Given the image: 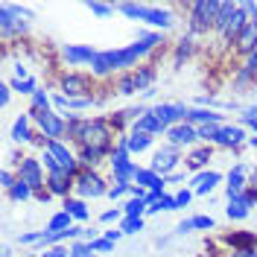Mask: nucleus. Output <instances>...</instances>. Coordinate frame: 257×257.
<instances>
[{"instance_id": "1a4fd4ad", "label": "nucleus", "mask_w": 257, "mask_h": 257, "mask_svg": "<svg viewBox=\"0 0 257 257\" xmlns=\"http://www.w3.org/2000/svg\"><path fill=\"white\" fill-rule=\"evenodd\" d=\"M47 152H50L56 161H59V167H62L67 176H73V178L79 176V161L73 158V152H70V149H67L62 141H50V144H47Z\"/></svg>"}, {"instance_id": "412c9836", "label": "nucleus", "mask_w": 257, "mask_h": 257, "mask_svg": "<svg viewBox=\"0 0 257 257\" xmlns=\"http://www.w3.org/2000/svg\"><path fill=\"white\" fill-rule=\"evenodd\" d=\"M184 123H190V126H208V123H219L222 126V114L210 111V108H190L187 117H184Z\"/></svg>"}, {"instance_id": "13d9d810", "label": "nucleus", "mask_w": 257, "mask_h": 257, "mask_svg": "<svg viewBox=\"0 0 257 257\" xmlns=\"http://www.w3.org/2000/svg\"><path fill=\"white\" fill-rule=\"evenodd\" d=\"M178 181H184V173H173V176H167V184H178Z\"/></svg>"}, {"instance_id": "09e8293b", "label": "nucleus", "mask_w": 257, "mask_h": 257, "mask_svg": "<svg viewBox=\"0 0 257 257\" xmlns=\"http://www.w3.org/2000/svg\"><path fill=\"white\" fill-rule=\"evenodd\" d=\"M190 199H193V190H178L176 193V205H178V208H187V205H190Z\"/></svg>"}, {"instance_id": "6e6d98bb", "label": "nucleus", "mask_w": 257, "mask_h": 257, "mask_svg": "<svg viewBox=\"0 0 257 257\" xmlns=\"http://www.w3.org/2000/svg\"><path fill=\"white\" fill-rule=\"evenodd\" d=\"M176 231H178V234H190V231H193V219H181Z\"/></svg>"}, {"instance_id": "393cba45", "label": "nucleus", "mask_w": 257, "mask_h": 257, "mask_svg": "<svg viewBox=\"0 0 257 257\" xmlns=\"http://www.w3.org/2000/svg\"><path fill=\"white\" fill-rule=\"evenodd\" d=\"M30 123H32L30 114H21V117L15 120V126H12V141H15V144H27V141L35 138V135L30 132Z\"/></svg>"}, {"instance_id": "2eb2a0df", "label": "nucleus", "mask_w": 257, "mask_h": 257, "mask_svg": "<svg viewBox=\"0 0 257 257\" xmlns=\"http://www.w3.org/2000/svg\"><path fill=\"white\" fill-rule=\"evenodd\" d=\"M135 184H138V187H144V190H149V193H158V196H164L167 178L158 176V173H152V170H141V167H138V173H135Z\"/></svg>"}, {"instance_id": "f03ea898", "label": "nucleus", "mask_w": 257, "mask_h": 257, "mask_svg": "<svg viewBox=\"0 0 257 257\" xmlns=\"http://www.w3.org/2000/svg\"><path fill=\"white\" fill-rule=\"evenodd\" d=\"M120 12L132 21H144V24H152V27H161V30H170L176 24V18L170 9H161V6H141V3H120L117 6Z\"/></svg>"}, {"instance_id": "9d476101", "label": "nucleus", "mask_w": 257, "mask_h": 257, "mask_svg": "<svg viewBox=\"0 0 257 257\" xmlns=\"http://www.w3.org/2000/svg\"><path fill=\"white\" fill-rule=\"evenodd\" d=\"M187 111H190V108H187V105H181V102H161V105H155V108H152V114H155V117H158L167 128L178 126V123L187 117Z\"/></svg>"}, {"instance_id": "aec40b11", "label": "nucleus", "mask_w": 257, "mask_h": 257, "mask_svg": "<svg viewBox=\"0 0 257 257\" xmlns=\"http://www.w3.org/2000/svg\"><path fill=\"white\" fill-rule=\"evenodd\" d=\"M245 141V132H242V126H222L219 128V135H216V141L213 144L219 146H231V149H237V146Z\"/></svg>"}, {"instance_id": "6ab92c4d", "label": "nucleus", "mask_w": 257, "mask_h": 257, "mask_svg": "<svg viewBox=\"0 0 257 257\" xmlns=\"http://www.w3.org/2000/svg\"><path fill=\"white\" fill-rule=\"evenodd\" d=\"M62 88L67 91V99H79V96H88V79L85 76H76V73H67V76H62Z\"/></svg>"}, {"instance_id": "f257e3e1", "label": "nucleus", "mask_w": 257, "mask_h": 257, "mask_svg": "<svg viewBox=\"0 0 257 257\" xmlns=\"http://www.w3.org/2000/svg\"><path fill=\"white\" fill-rule=\"evenodd\" d=\"M158 44H161L158 32H146V35H141L135 44H128V47H123V50H105V53H99L91 67H94L96 76H108V73L120 70V67H132L141 56L152 53Z\"/></svg>"}, {"instance_id": "b1692460", "label": "nucleus", "mask_w": 257, "mask_h": 257, "mask_svg": "<svg viewBox=\"0 0 257 257\" xmlns=\"http://www.w3.org/2000/svg\"><path fill=\"white\" fill-rule=\"evenodd\" d=\"M222 181V176L219 173H213V170H208V173H196L193 176V184H196V196H208L216 184Z\"/></svg>"}, {"instance_id": "7c9ffc66", "label": "nucleus", "mask_w": 257, "mask_h": 257, "mask_svg": "<svg viewBox=\"0 0 257 257\" xmlns=\"http://www.w3.org/2000/svg\"><path fill=\"white\" fill-rule=\"evenodd\" d=\"M135 76V85H138V91H149L152 88V82H155V70L152 67H141L138 73H132Z\"/></svg>"}, {"instance_id": "5fc2aeb1", "label": "nucleus", "mask_w": 257, "mask_h": 257, "mask_svg": "<svg viewBox=\"0 0 257 257\" xmlns=\"http://www.w3.org/2000/svg\"><path fill=\"white\" fill-rule=\"evenodd\" d=\"M53 105L64 111V108H67V96H64V94H53Z\"/></svg>"}, {"instance_id": "680f3d73", "label": "nucleus", "mask_w": 257, "mask_h": 257, "mask_svg": "<svg viewBox=\"0 0 257 257\" xmlns=\"http://www.w3.org/2000/svg\"><path fill=\"white\" fill-rule=\"evenodd\" d=\"M0 257H12V248H3V254Z\"/></svg>"}, {"instance_id": "de8ad7c7", "label": "nucleus", "mask_w": 257, "mask_h": 257, "mask_svg": "<svg viewBox=\"0 0 257 257\" xmlns=\"http://www.w3.org/2000/svg\"><path fill=\"white\" fill-rule=\"evenodd\" d=\"M193 228H199V231L213 228V216H193Z\"/></svg>"}, {"instance_id": "72a5a7b5", "label": "nucleus", "mask_w": 257, "mask_h": 257, "mask_svg": "<svg viewBox=\"0 0 257 257\" xmlns=\"http://www.w3.org/2000/svg\"><path fill=\"white\" fill-rule=\"evenodd\" d=\"M50 105H53V96L47 91H35L32 94V111H50Z\"/></svg>"}, {"instance_id": "4468645a", "label": "nucleus", "mask_w": 257, "mask_h": 257, "mask_svg": "<svg viewBox=\"0 0 257 257\" xmlns=\"http://www.w3.org/2000/svg\"><path fill=\"white\" fill-rule=\"evenodd\" d=\"M62 56L67 64H94V59L99 56L94 47H82V44H67L62 47Z\"/></svg>"}, {"instance_id": "f8f14e48", "label": "nucleus", "mask_w": 257, "mask_h": 257, "mask_svg": "<svg viewBox=\"0 0 257 257\" xmlns=\"http://www.w3.org/2000/svg\"><path fill=\"white\" fill-rule=\"evenodd\" d=\"M178 164V146H164V149H158L155 152V158H152V173H158V176H173V170H176Z\"/></svg>"}, {"instance_id": "a18cd8bd", "label": "nucleus", "mask_w": 257, "mask_h": 257, "mask_svg": "<svg viewBox=\"0 0 257 257\" xmlns=\"http://www.w3.org/2000/svg\"><path fill=\"white\" fill-rule=\"evenodd\" d=\"M117 219H126V213H123V210H117V208L105 210V213L99 216V222H117Z\"/></svg>"}, {"instance_id": "c9c22d12", "label": "nucleus", "mask_w": 257, "mask_h": 257, "mask_svg": "<svg viewBox=\"0 0 257 257\" xmlns=\"http://www.w3.org/2000/svg\"><path fill=\"white\" fill-rule=\"evenodd\" d=\"M161 210H178L176 196H161L155 205H149V213H161Z\"/></svg>"}, {"instance_id": "20e7f679", "label": "nucleus", "mask_w": 257, "mask_h": 257, "mask_svg": "<svg viewBox=\"0 0 257 257\" xmlns=\"http://www.w3.org/2000/svg\"><path fill=\"white\" fill-rule=\"evenodd\" d=\"M108 161H111V173H114V178H117L120 184H128V181H135V173H138V167L128 161V144H126V138H120V141H117V149H114L111 155H108Z\"/></svg>"}, {"instance_id": "473e14b6", "label": "nucleus", "mask_w": 257, "mask_h": 257, "mask_svg": "<svg viewBox=\"0 0 257 257\" xmlns=\"http://www.w3.org/2000/svg\"><path fill=\"white\" fill-rule=\"evenodd\" d=\"M9 196H12V202H27V199H30V196H35V193H32V187L27 184V181H21V178H18L15 187L9 190Z\"/></svg>"}, {"instance_id": "f3484780", "label": "nucleus", "mask_w": 257, "mask_h": 257, "mask_svg": "<svg viewBox=\"0 0 257 257\" xmlns=\"http://www.w3.org/2000/svg\"><path fill=\"white\" fill-rule=\"evenodd\" d=\"M245 24H248V12L242 9V3H240V6H237V12H234V18H231V24L225 27L222 38L228 41V44H231V41L237 44V41H240V35H242V30H245Z\"/></svg>"}, {"instance_id": "5701e85b", "label": "nucleus", "mask_w": 257, "mask_h": 257, "mask_svg": "<svg viewBox=\"0 0 257 257\" xmlns=\"http://www.w3.org/2000/svg\"><path fill=\"white\" fill-rule=\"evenodd\" d=\"M225 242H228L231 248H237V254H240V251H254V248H257V240H254V234H251V231H237V234H228V237H225Z\"/></svg>"}, {"instance_id": "c756f323", "label": "nucleus", "mask_w": 257, "mask_h": 257, "mask_svg": "<svg viewBox=\"0 0 257 257\" xmlns=\"http://www.w3.org/2000/svg\"><path fill=\"white\" fill-rule=\"evenodd\" d=\"M208 161H210V146H199V149H193V152H190L187 167H190V170H202Z\"/></svg>"}, {"instance_id": "603ef678", "label": "nucleus", "mask_w": 257, "mask_h": 257, "mask_svg": "<svg viewBox=\"0 0 257 257\" xmlns=\"http://www.w3.org/2000/svg\"><path fill=\"white\" fill-rule=\"evenodd\" d=\"M0 181H3V187H6V190H12V187H15V181H18V178L12 176L9 170H3V173H0Z\"/></svg>"}, {"instance_id": "052dcab7", "label": "nucleus", "mask_w": 257, "mask_h": 257, "mask_svg": "<svg viewBox=\"0 0 257 257\" xmlns=\"http://www.w3.org/2000/svg\"><path fill=\"white\" fill-rule=\"evenodd\" d=\"M231 257H257L254 251H240V254H231Z\"/></svg>"}, {"instance_id": "3c124183", "label": "nucleus", "mask_w": 257, "mask_h": 257, "mask_svg": "<svg viewBox=\"0 0 257 257\" xmlns=\"http://www.w3.org/2000/svg\"><path fill=\"white\" fill-rule=\"evenodd\" d=\"M44 257H70V248H64V245H53V248H47V254Z\"/></svg>"}, {"instance_id": "37998d69", "label": "nucleus", "mask_w": 257, "mask_h": 257, "mask_svg": "<svg viewBox=\"0 0 257 257\" xmlns=\"http://www.w3.org/2000/svg\"><path fill=\"white\" fill-rule=\"evenodd\" d=\"M88 9H91L94 15H99V18L114 15V6H108V3H88Z\"/></svg>"}, {"instance_id": "a878e982", "label": "nucleus", "mask_w": 257, "mask_h": 257, "mask_svg": "<svg viewBox=\"0 0 257 257\" xmlns=\"http://www.w3.org/2000/svg\"><path fill=\"white\" fill-rule=\"evenodd\" d=\"M135 132H146V135H161V132H167V126L161 123L158 117L152 111H146L138 123H135Z\"/></svg>"}, {"instance_id": "2f4dec72", "label": "nucleus", "mask_w": 257, "mask_h": 257, "mask_svg": "<svg viewBox=\"0 0 257 257\" xmlns=\"http://www.w3.org/2000/svg\"><path fill=\"white\" fill-rule=\"evenodd\" d=\"M70 219H73V216H70L67 210H59V213L50 219L47 231H67V228H73V225H70Z\"/></svg>"}, {"instance_id": "a19ab883", "label": "nucleus", "mask_w": 257, "mask_h": 257, "mask_svg": "<svg viewBox=\"0 0 257 257\" xmlns=\"http://www.w3.org/2000/svg\"><path fill=\"white\" fill-rule=\"evenodd\" d=\"M44 231H27V234H18V245H32V242H41Z\"/></svg>"}, {"instance_id": "58836bf2", "label": "nucleus", "mask_w": 257, "mask_h": 257, "mask_svg": "<svg viewBox=\"0 0 257 257\" xmlns=\"http://www.w3.org/2000/svg\"><path fill=\"white\" fill-rule=\"evenodd\" d=\"M12 88H15V91H21V94H35V91H38V82L32 79H12Z\"/></svg>"}, {"instance_id": "864d4df0", "label": "nucleus", "mask_w": 257, "mask_h": 257, "mask_svg": "<svg viewBox=\"0 0 257 257\" xmlns=\"http://www.w3.org/2000/svg\"><path fill=\"white\" fill-rule=\"evenodd\" d=\"M9 99H12V85H0V102L9 105Z\"/></svg>"}, {"instance_id": "4d7b16f0", "label": "nucleus", "mask_w": 257, "mask_h": 257, "mask_svg": "<svg viewBox=\"0 0 257 257\" xmlns=\"http://www.w3.org/2000/svg\"><path fill=\"white\" fill-rule=\"evenodd\" d=\"M120 237H123V231H114V228L111 231H105V240H111V242H117Z\"/></svg>"}, {"instance_id": "4be33fe9", "label": "nucleus", "mask_w": 257, "mask_h": 257, "mask_svg": "<svg viewBox=\"0 0 257 257\" xmlns=\"http://www.w3.org/2000/svg\"><path fill=\"white\" fill-rule=\"evenodd\" d=\"M237 50L240 53H254L257 50V15L248 18V24H245V30H242L240 41H237Z\"/></svg>"}, {"instance_id": "ea45409f", "label": "nucleus", "mask_w": 257, "mask_h": 257, "mask_svg": "<svg viewBox=\"0 0 257 257\" xmlns=\"http://www.w3.org/2000/svg\"><path fill=\"white\" fill-rule=\"evenodd\" d=\"M138 91V85H135V76L128 73V76H123V79L117 82V94H123V96H128V94H135Z\"/></svg>"}, {"instance_id": "9b49d317", "label": "nucleus", "mask_w": 257, "mask_h": 257, "mask_svg": "<svg viewBox=\"0 0 257 257\" xmlns=\"http://www.w3.org/2000/svg\"><path fill=\"white\" fill-rule=\"evenodd\" d=\"M254 205H257V193L248 187L242 196L228 199V208H225V213H228V219H245V216H248V210L254 208Z\"/></svg>"}, {"instance_id": "dca6fc26", "label": "nucleus", "mask_w": 257, "mask_h": 257, "mask_svg": "<svg viewBox=\"0 0 257 257\" xmlns=\"http://www.w3.org/2000/svg\"><path fill=\"white\" fill-rule=\"evenodd\" d=\"M245 173H248V167H242V164H234V170L228 173V184H225V193H228V199H234V196H242V193L248 190V184H245Z\"/></svg>"}, {"instance_id": "0e129e2a", "label": "nucleus", "mask_w": 257, "mask_h": 257, "mask_svg": "<svg viewBox=\"0 0 257 257\" xmlns=\"http://www.w3.org/2000/svg\"><path fill=\"white\" fill-rule=\"evenodd\" d=\"M30 257H32V254H30Z\"/></svg>"}, {"instance_id": "f704fd0d", "label": "nucleus", "mask_w": 257, "mask_h": 257, "mask_svg": "<svg viewBox=\"0 0 257 257\" xmlns=\"http://www.w3.org/2000/svg\"><path fill=\"white\" fill-rule=\"evenodd\" d=\"M123 234H141L144 231V216H126L123 225H120Z\"/></svg>"}, {"instance_id": "c85d7f7f", "label": "nucleus", "mask_w": 257, "mask_h": 257, "mask_svg": "<svg viewBox=\"0 0 257 257\" xmlns=\"http://www.w3.org/2000/svg\"><path fill=\"white\" fill-rule=\"evenodd\" d=\"M64 210L73 216V219H79V222H85L91 213H88V208H85V202L82 199H64Z\"/></svg>"}, {"instance_id": "ddd939ff", "label": "nucleus", "mask_w": 257, "mask_h": 257, "mask_svg": "<svg viewBox=\"0 0 257 257\" xmlns=\"http://www.w3.org/2000/svg\"><path fill=\"white\" fill-rule=\"evenodd\" d=\"M167 138H170V146H190L199 141V128L190 123H178V126L167 128Z\"/></svg>"}, {"instance_id": "e433bc0d", "label": "nucleus", "mask_w": 257, "mask_h": 257, "mask_svg": "<svg viewBox=\"0 0 257 257\" xmlns=\"http://www.w3.org/2000/svg\"><path fill=\"white\" fill-rule=\"evenodd\" d=\"M144 210H149L144 199H128L126 205H123V213L126 216H144Z\"/></svg>"}, {"instance_id": "e2e57ef3", "label": "nucleus", "mask_w": 257, "mask_h": 257, "mask_svg": "<svg viewBox=\"0 0 257 257\" xmlns=\"http://www.w3.org/2000/svg\"><path fill=\"white\" fill-rule=\"evenodd\" d=\"M248 144H251V146L257 149V135H254V138H248Z\"/></svg>"}, {"instance_id": "a211bd4d", "label": "nucleus", "mask_w": 257, "mask_h": 257, "mask_svg": "<svg viewBox=\"0 0 257 257\" xmlns=\"http://www.w3.org/2000/svg\"><path fill=\"white\" fill-rule=\"evenodd\" d=\"M70 187H73V176H67L64 170L50 173V178H47V193L50 196H64V199H67Z\"/></svg>"}, {"instance_id": "39448f33", "label": "nucleus", "mask_w": 257, "mask_h": 257, "mask_svg": "<svg viewBox=\"0 0 257 257\" xmlns=\"http://www.w3.org/2000/svg\"><path fill=\"white\" fill-rule=\"evenodd\" d=\"M219 3L216 0H199L190 6V32H205L216 24Z\"/></svg>"}, {"instance_id": "bb28decb", "label": "nucleus", "mask_w": 257, "mask_h": 257, "mask_svg": "<svg viewBox=\"0 0 257 257\" xmlns=\"http://www.w3.org/2000/svg\"><path fill=\"white\" fill-rule=\"evenodd\" d=\"M237 6H240V3H231V0L219 3V15H216V24H213V30L225 32V27L231 24V18H234V12H237Z\"/></svg>"}, {"instance_id": "0eeeda50", "label": "nucleus", "mask_w": 257, "mask_h": 257, "mask_svg": "<svg viewBox=\"0 0 257 257\" xmlns=\"http://www.w3.org/2000/svg\"><path fill=\"white\" fill-rule=\"evenodd\" d=\"M30 117L38 123V128L44 132L47 141H59V138L67 135V120H62L59 114H53V111H30Z\"/></svg>"}, {"instance_id": "7ed1b4c3", "label": "nucleus", "mask_w": 257, "mask_h": 257, "mask_svg": "<svg viewBox=\"0 0 257 257\" xmlns=\"http://www.w3.org/2000/svg\"><path fill=\"white\" fill-rule=\"evenodd\" d=\"M21 18H30L27 6L3 3V9H0V32H3V38H12V35L27 32V21H21Z\"/></svg>"}, {"instance_id": "bf43d9fd", "label": "nucleus", "mask_w": 257, "mask_h": 257, "mask_svg": "<svg viewBox=\"0 0 257 257\" xmlns=\"http://www.w3.org/2000/svg\"><path fill=\"white\" fill-rule=\"evenodd\" d=\"M251 190L257 193V167H254V170H251Z\"/></svg>"}, {"instance_id": "49530a36", "label": "nucleus", "mask_w": 257, "mask_h": 257, "mask_svg": "<svg viewBox=\"0 0 257 257\" xmlns=\"http://www.w3.org/2000/svg\"><path fill=\"white\" fill-rule=\"evenodd\" d=\"M126 193H132V184H120V181H117L114 187H108V196H111V199H120V196H126Z\"/></svg>"}, {"instance_id": "79ce46f5", "label": "nucleus", "mask_w": 257, "mask_h": 257, "mask_svg": "<svg viewBox=\"0 0 257 257\" xmlns=\"http://www.w3.org/2000/svg\"><path fill=\"white\" fill-rule=\"evenodd\" d=\"M91 248H94L96 254H108V251H114V242L105 240V237H96V240L91 242Z\"/></svg>"}, {"instance_id": "423d86ee", "label": "nucleus", "mask_w": 257, "mask_h": 257, "mask_svg": "<svg viewBox=\"0 0 257 257\" xmlns=\"http://www.w3.org/2000/svg\"><path fill=\"white\" fill-rule=\"evenodd\" d=\"M73 187H76V193H79L82 199H99V196H108L105 181L96 176L94 170H82L79 176L73 178Z\"/></svg>"}, {"instance_id": "6e6552de", "label": "nucleus", "mask_w": 257, "mask_h": 257, "mask_svg": "<svg viewBox=\"0 0 257 257\" xmlns=\"http://www.w3.org/2000/svg\"><path fill=\"white\" fill-rule=\"evenodd\" d=\"M18 178H21V181H27V184L32 187V193H35V196H41V193H44L41 161H35V158H24L21 164H18Z\"/></svg>"}, {"instance_id": "c03bdc74", "label": "nucleus", "mask_w": 257, "mask_h": 257, "mask_svg": "<svg viewBox=\"0 0 257 257\" xmlns=\"http://www.w3.org/2000/svg\"><path fill=\"white\" fill-rule=\"evenodd\" d=\"M190 53H193V41H190V38H184V41L178 44V50H176V62H181V59H187Z\"/></svg>"}, {"instance_id": "4c0bfd02", "label": "nucleus", "mask_w": 257, "mask_h": 257, "mask_svg": "<svg viewBox=\"0 0 257 257\" xmlns=\"http://www.w3.org/2000/svg\"><path fill=\"white\" fill-rule=\"evenodd\" d=\"M91 254H94V248H91L88 240H76L70 245V257H91Z\"/></svg>"}, {"instance_id": "8fccbe9b", "label": "nucleus", "mask_w": 257, "mask_h": 257, "mask_svg": "<svg viewBox=\"0 0 257 257\" xmlns=\"http://www.w3.org/2000/svg\"><path fill=\"white\" fill-rule=\"evenodd\" d=\"M240 120H242V123H248V126H254V123H257V105H254V108H245V111L240 114Z\"/></svg>"}, {"instance_id": "cd10ccee", "label": "nucleus", "mask_w": 257, "mask_h": 257, "mask_svg": "<svg viewBox=\"0 0 257 257\" xmlns=\"http://www.w3.org/2000/svg\"><path fill=\"white\" fill-rule=\"evenodd\" d=\"M126 144H128V152H144V149H149V144H152V135L132 128V135H126Z\"/></svg>"}]
</instances>
